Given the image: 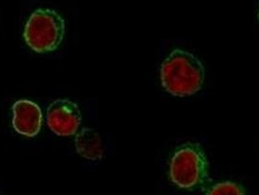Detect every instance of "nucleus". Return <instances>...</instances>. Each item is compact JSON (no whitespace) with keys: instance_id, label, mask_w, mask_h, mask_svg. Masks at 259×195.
I'll use <instances>...</instances> for the list:
<instances>
[{"instance_id":"f03ea898","label":"nucleus","mask_w":259,"mask_h":195,"mask_svg":"<svg viewBox=\"0 0 259 195\" xmlns=\"http://www.w3.org/2000/svg\"><path fill=\"white\" fill-rule=\"evenodd\" d=\"M169 178L183 189H194L206 183L208 162L200 144L185 143L176 149L169 163Z\"/></svg>"},{"instance_id":"0eeeda50","label":"nucleus","mask_w":259,"mask_h":195,"mask_svg":"<svg viewBox=\"0 0 259 195\" xmlns=\"http://www.w3.org/2000/svg\"><path fill=\"white\" fill-rule=\"evenodd\" d=\"M206 195H246V191L236 182H222L210 187Z\"/></svg>"},{"instance_id":"f257e3e1","label":"nucleus","mask_w":259,"mask_h":195,"mask_svg":"<svg viewBox=\"0 0 259 195\" xmlns=\"http://www.w3.org/2000/svg\"><path fill=\"white\" fill-rule=\"evenodd\" d=\"M205 67L193 54L176 49L161 66V81L166 91L188 97L200 91L205 81Z\"/></svg>"},{"instance_id":"7ed1b4c3","label":"nucleus","mask_w":259,"mask_h":195,"mask_svg":"<svg viewBox=\"0 0 259 195\" xmlns=\"http://www.w3.org/2000/svg\"><path fill=\"white\" fill-rule=\"evenodd\" d=\"M65 32V20L52 9H37L29 17L24 31L26 44L35 52L55 51Z\"/></svg>"},{"instance_id":"20e7f679","label":"nucleus","mask_w":259,"mask_h":195,"mask_svg":"<svg viewBox=\"0 0 259 195\" xmlns=\"http://www.w3.org/2000/svg\"><path fill=\"white\" fill-rule=\"evenodd\" d=\"M81 121L79 106L68 99L54 101L47 109V124L58 136L68 137L76 134Z\"/></svg>"},{"instance_id":"423d86ee","label":"nucleus","mask_w":259,"mask_h":195,"mask_svg":"<svg viewBox=\"0 0 259 195\" xmlns=\"http://www.w3.org/2000/svg\"><path fill=\"white\" fill-rule=\"evenodd\" d=\"M75 148L79 155L89 160H100L104 156V144L99 132L84 128L75 137Z\"/></svg>"},{"instance_id":"39448f33","label":"nucleus","mask_w":259,"mask_h":195,"mask_svg":"<svg viewBox=\"0 0 259 195\" xmlns=\"http://www.w3.org/2000/svg\"><path fill=\"white\" fill-rule=\"evenodd\" d=\"M12 124L19 134L35 137L41 129L42 112L39 105L29 100H19L12 106Z\"/></svg>"}]
</instances>
